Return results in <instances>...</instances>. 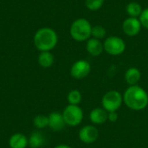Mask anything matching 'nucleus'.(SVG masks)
<instances>
[{
    "label": "nucleus",
    "instance_id": "1",
    "mask_svg": "<svg viewBox=\"0 0 148 148\" xmlns=\"http://www.w3.org/2000/svg\"><path fill=\"white\" fill-rule=\"evenodd\" d=\"M123 101L132 110H143L148 105L147 92L138 85L130 86L124 93Z\"/></svg>",
    "mask_w": 148,
    "mask_h": 148
},
{
    "label": "nucleus",
    "instance_id": "2",
    "mask_svg": "<svg viewBox=\"0 0 148 148\" xmlns=\"http://www.w3.org/2000/svg\"><path fill=\"white\" fill-rule=\"evenodd\" d=\"M58 41L56 31L50 28H42L36 31L34 36V44L42 52L53 49Z\"/></svg>",
    "mask_w": 148,
    "mask_h": 148
},
{
    "label": "nucleus",
    "instance_id": "3",
    "mask_svg": "<svg viewBox=\"0 0 148 148\" xmlns=\"http://www.w3.org/2000/svg\"><path fill=\"white\" fill-rule=\"evenodd\" d=\"M91 30L92 26L87 19L78 18L71 24L70 35L75 41L83 42L89 39L91 36Z\"/></svg>",
    "mask_w": 148,
    "mask_h": 148
},
{
    "label": "nucleus",
    "instance_id": "4",
    "mask_svg": "<svg viewBox=\"0 0 148 148\" xmlns=\"http://www.w3.org/2000/svg\"><path fill=\"white\" fill-rule=\"evenodd\" d=\"M123 97L117 90H110L107 92L101 100L103 108L108 112H116L122 105Z\"/></svg>",
    "mask_w": 148,
    "mask_h": 148
},
{
    "label": "nucleus",
    "instance_id": "5",
    "mask_svg": "<svg viewBox=\"0 0 148 148\" xmlns=\"http://www.w3.org/2000/svg\"><path fill=\"white\" fill-rule=\"evenodd\" d=\"M62 116L66 125L70 127H75L81 124L83 119L82 109L78 105H69L67 106L63 112Z\"/></svg>",
    "mask_w": 148,
    "mask_h": 148
},
{
    "label": "nucleus",
    "instance_id": "6",
    "mask_svg": "<svg viewBox=\"0 0 148 148\" xmlns=\"http://www.w3.org/2000/svg\"><path fill=\"white\" fill-rule=\"evenodd\" d=\"M103 49L111 56H119L125 51L126 43L121 37L108 36L103 43Z\"/></svg>",
    "mask_w": 148,
    "mask_h": 148
},
{
    "label": "nucleus",
    "instance_id": "7",
    "mask_svg": "<svg viewBox=\"0 0 148 148\" xmlns=\"http://www.w3.org/2000/svg\"><path fill=\"white\" fill-rule=\"evenodd\" d=\"M90 70L91 66L88 62L86 60H79L72 65L70 69V75L76 80H82L88 75Z\"/></svg>",
    "mask_w": 148,
    "mask_h": 148
},
{
    "label": "nucleus",
    "instance_id": "8",
    "mask_svg": "<svg viewBox=\"0 0 148 148\" xmlns=\"http://www.w3.org/2000/svg\"><path fill=\"white\" fill-rule=\"evenodd\" d=\"M99 138V130L92 126L88 125L83 127L79 132V139L85 144H92Z\"/></svg>",
    "mask_w": 148,
    "mask_h": 148
},
{
    "label": "nucleus",
    "instance_id": "9",
    "mask_svg": "<svg viewBox=\"0 0 148 148\" xmlns=\"http://www.w3.org/2000/svg\"><path fill=\"white\" fill-rule=\"evenodd\" d=\"M122 29L127 36H135L141 29V23L137 17H128L123 22Z\"/></svg>",
    "mask_w": 148,
    "mask_h": 148
},
{
    "label": "nucleus",
    "instance_id": "10",
    "mask_svg": "<svg viewBox=\"0 0 148 148\" xmlns=\"http://www.w3.org/2000/svg\"><path fill=\"white\" fill-rule=\"evenodd\" d=\"M49 127L54 131H61L65 127V121L62 114L53 112L49 116Z\"/></svg>",
    "mask_w": 148,
    "mask_h": 148
},
{
    "label": "nucleus",
    "instance_id": "11",
    "mask_svg": "<svg viewBox=\"0 0 148 148\" xmlns=\"http://www.w3.org/2000/svg\"><path fill=\"white\" fill-rule=\"evenodd\" d=\"M108 113L104 108H96L90 112L89 119L92 123L96 125H101L108 121Z\"/></svg>",
    "mask_w": 148,
    "mask_h": 148
},
{
    "label": "nucleus",
    "instance_id": "12",
    "mask_svg": "<svg viewBox=\"0 0 148 148\" xmlns=\"http://www.w3.org/2000/svg\"><path fill=\"white\" fill-rule=\"evenodd\" d=\"M86 49L87 51L93 56H100L102 51L104 50L103 49V43L99 39L96 38H89L86 44Z\"/></svg>",
    "mask_w": 148,
    "mask_h": 148
},
{
    "label": "nucleus",
    "instance_id": "13",
    "mask_svg": "<svg viewBox=\"0 0 148 148\" xmlns=\"http://www.w3.org/2000/svg\"><path fill=\"white\" fill-rule=\"evenodd\" d=\"M29 143V139L21 133L13 134L9 140V146L10 148H26Z\"/></svg>",
    "mask_w": 148,
    "mask_h": 148
},
{
    "label": "nucleus",
    "instance_id": "14",
    "mask_svg": "<svg viewBox=\"0 0 148 148\" xmlns=\"http://www.w3.org/2000/svg\"><path fill=\"white\" fill-rule=\"evenodd\" d=\"M141 78V73L137 68H130L125 73V81L130 86L137 85Z\"/></svg>",
    "mask_w": 148,
    "mask_h": 148
},
{
    "label": "nucleus",
    "instance_id": "15",
    "mask_svg": "<svg viewBox=\"0 0 148 148\" xmlns=\"http://www.w3.org/2000/svg\"><path fill=\"white\" fill-rule=\"evenodd\" d=\"M44 143V137L39 132H33L29 138L28 146L30 148L41 147Z\"/></svg>",
    "mask_w": 148,
    "mask_h": 148
},
{
    "label": "nucleus",
    "instance_id": "16",
    "mask_svg": "<svg viewBox=\"0 0 148 148\" xmlns=\"http://www.w3.org/2000/svg\"><path fill=\"white\" fill-rule=\"evenodd\" d=\"M38 63L42 68H49L54 63V56L49 51H43L38 56Z\"/></svg>",
    "mask_w": 148,
    "mask_h": 148
},
{
    "label": "nucleus",
    "instance_id": "17",
    "mask_svg": "<svg viewBox=\"0 0 148 148\" xmlns=\"http://www.w3.org/2000/svg\"><path fill=\"white\" fill-rule=\"evenodd\" d=\"M127 12L130 16V17H140V14L142 13V7L137 2H131L127 5Z\"/></svg>",
    "mask_w": 148,
    "mask_h": 148
},
{
    "label": "nucleus",
    "instance_id": "18",
    "mask_svg": "<svg viewBox=\"0 0 148 148\" xmlns=\"http://www.w3.org/2000/svg\"><path fill=\"white\" fill-rule=\"evenodd\" d=\"M82 94L79 90H71L68 95V101L70 105H79L82 101Z\"/></svg>",
    "mask_w": 148,
    "mask_h": 148
},
{
    "label": "nucleus",
    "instance_id": "19",
    "mask_svg": "<svg viewBox=\"0 0 148 148\" xmlns=\"http://www.w3.org/2000/svg\"><path fill=\"white\" fill-rule=\"evenodd\" d=\"M33 123L38 129L45 128L49 126V117L43 114H38L34 118Z\"/></svg>",
    "mask_w": 148,
    "mask_h": 148
},
{
    "label": "nucleus",
    "instance_id": "20",
    "mask_svg": "<svg viewBox=\"0 0 148 148\" xmlns=\"http://www.w3.org/2000/svg\"><path fill=\"white\" fill-rule=\"evenodd\" d=\"M106 29L104 27L101 26V25H95L92 27V30H91V36L94 38L96 39H102L103 37H105L106 36Z\"/></svg>",
    "mask_w": 148,
    "mask_h": 148
},
{
    "label": "nucleus",
    "instance_id": "21",
    "mask_svg": "<svg viewBox=\"0 0 148 148\" xmlns=\"http://www.w3.org/2000/svg\"><path fill=\"white\" fill-rule=\"evenodd\" d=\"M104 0H86V7L90 10H97L102 7Z\"/></svg>",
    "mask_w": 148,
    "mask_h": 148
},
{
    "label": "nucleus",
    "instance_id": "22",
    "mask_svg": "<svg viewBox=\"0 0 148 148\" xmlns=\"http://www.w3.org/2000/svg\"><path fill=\"white\" fill-rule=\"evenodd\" d=\"M139 20L141 23V26L148 29V8L142 10V13L140 14Z\"/></svg>",
    "mask_w": 148,
    "mask_h": 148
},
{
    "label": "nucleus",
    "instance_id": "23",
    "mask_svg": "<svg viewBox=\"0 0 148 148\" xmlns=\"http://www.w3.org/2000/svg\"><path fill=\"white\" fill-rule=\"evenodd\" d=\"M119 116L118 114L116 112H109L108 114V121H109L110 122H115L117 121Z\"/></svg>",
    "mask_w": 148,
    "mask_h": 148
},
{
    "label": "nucleus",
    "instance_id": "24",
    "mask_svg": "<svg viewBox=\"0 0 148 148\" xmlns=\"http://www.w3.org/2000/svg\"><path fill=\"white\" fill-rule=\"evenodd\" d=\"M54 148H72L69 146H67V145H59V146H56V147Z\"/></svg>",
    "mask_w": 148,
    "mask_h": 148
}]
</instances>
